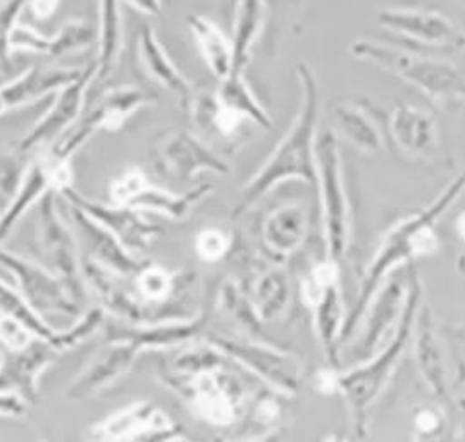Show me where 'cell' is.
Segmentation results:
<instances>
[{
    "label": "cell",
    "mask_w": 465,
    "mask_h": 442,
    "mask_svg": "<svg viewBox=\"0 0 465 442\" xmlns=\"http://www.w3.org/2000/svg\"><path fill=\"white\" fill-rule=\"evenodd\" d=\"M203 327L202 316H193L189 320L180 322H169V324H158L149 327H131V329H118L116 335H109L114 340H129L133 342L140 351L142 349H158V347H169L183 344L191 338H194Z\"/></svg>",
    "instance_id": "f546056e"
},
{
    "label": "cell",
    "mask_w": 465,
    "mask_h": 442,
    "mask_svg": "<svg viewBox=\"0 0 465 442\" xmlns=\"http://www.w3.org/2000/svg\"><path fill=\"white\" fill-rule=\"evenodd\" d=\"M147 184L145 176L138 171V169H131L127 171L124 176H120L118 180H114L111 184V198L118 204V206H127V202L140 193V189Z\"/></svg>",
    "instance_id": "7bdbcfd3"
},
{
    "label": "cell",
    "mask_w": 465,
    "mask_h": 442,
    "mask_svg": "<svg viewBox=\"0 0 465 442\" xmlns=\"http://www.w3.org/2000/svg\"><path fill=\"white\" fill-rule=\"evenodd\" d=\"M53 191V189H51ZM47 191L38 204L36 238L42 253L64 278H78V256L71 229L62 222L54 206V195Z\"/></svg>",
    "instance_id": "5bb4252c"
},
{
    "label": "cell",
    "mask_w": 465,
    "mask_h": 442,
    "mask_svg": "<svg viewBox=\"0 0 465 442\" xmlns=\"http://www.w3.org/2000/svg\"><path fill=\"white\" fill-rule=\"evenodd\" d=\"M336 131L352 147L365 155H376L383 149V138L376 120L367 107L356 102H338L332 105Z\"/></svg>",
    "instance_id": "484cf974"
},
{
    "label": "cell",
    "mask_w": 465,
    "mask_h": 442,
    "mask_svg": "<svg viewBox=\"0 0 465 442\" xmlns=\"http://www.w3.org/2000/svg\"><path fill=\"white\" fill-rule=\"evenodd\" d=\"M187 25L209 71L218 80L229 76L232 73V40L216 22L202 15H189Z\"/></svg>",
    "instance_id": "4316f807"
},
{
    "label": "cell",
    "mask_w": 465,
    "mask_h": 442,
    "mask_svg": "<svg viewBox=\"0 0 465 442\" xmlns=\"http://www.w3.org/2000/svg\"><path fill=\"white\" fill-rule=\"evenodd\" d=\"M414 426L420 433H425V435H430V433H436L441 426V417L434 411V409H420L414 417Z\"/></svg>",
    "instance_id": "f6af8a7d"
},
{
    "label": "cell",
    "mask_w": 465,
    "mask_h": 442,
    "mask_svg": "<svg viewBox=\"0 0 465 442\" xmlns=\"http://www.w3.org/2000/svg\"><path fill=\"white\" fill-rule=\"evenodd\" d=\"M174 426L153 404H133L120 413L107 418L100 427L98 435L107 440H131L142 438V435H165L173 433Z\"/></svg>",
    "instance_id": "d4e9b609"
},
{
    "label": "cell",
    "mask_w": 465,
    "mask_h": 442,
    "mask_svg": "<svg viewBox=\"0 0 465 442\" xmlns=\"http://www.w3.org/2000/svg\"><path fill=\"white\" fill-rule=\"evenodd\" d=\"M294 73L302 87L300 109L263 166L243 184L234 215L249 209L282 182H316L314 142L320 116V87L314 69L307 62L296 64Z\"/></svg>",
    "instance_id": "7a4b0ae2"
},
{
    "label": "cell",
    "mask_w": 465,
    "mask_h": 442,
    "mask_svg": "<svg viewBox=\"0 0 465 442\" xmlns=\"http://www.w3.org/2000/svg\"><path fill=\"white\" fill-rule=\"evenodd\" d=\"M80 73L82 71L78 69L49 65H35L27 69L24 75L0 87V115L24 104L35 102L36 98L54 89H62L64 85L78 78Z\"/></svg>",
    "instance_id": "7402d4cb"
},
{
    "label": "cell",
    "mask_w": 465,
    "mask_h": 442,
    "mask_svg": "<svg viewBox=\"0 0 465 442\" xmlns=\"http://www.w3.org/2000/svg\"><path fill=\"white\" fill-rule=\"evenodd\" d=\"M25 4L29 5L31 13L44 20V18H49L60 5V0H25Z\"/></svg>",
    "instance_id": "c3c4849f"
},
{
    "label": "cell",
    "mask_w": 465,
    "mask_h": 442,
    "mask_svg": "<svg viewBox=\"0 0 465 442\" xmlns=\"http://www.w3.org/2000/svg\"><path fill=\"white\" fill-rule=\"evenodd\" d=\"M380 27L416 44L450 53L465 51V29L449 15L421 7H381L376 11Z\"/></svg>",
    "instance_id": "9c48e42d"
},
{
    "label": "cell",
    "mask_w": 465,
    "mask_h": 442,
    "mask_svg": "<svg viewBox=\"0 0 465 442\" xmlns=\"http://www.w3.org/2000/svg\"><path fill=\"white\" fill-rule=\"evenodd\" d=\"M218 309L236 326L245 331H258L260 327V316L256 315V309L252 302L238 289V284L234 280H227L218 293Z\"/></svg>",
    "instance_id": "d590c367"
},
{
    "label": "cell",
    "mask_w": 465,
    "mask_h": 442,
    "mask_svg": "<svg viewBox=\"0 0 465 442\" xmlns=\"http://www.w3.org/2000/svg\"><path fill=\"white\" fill-rule=\"evenodd\" d=\"M33 340V333L13 316H0V342L7 346L11 351L24 349Z\"/></svg>",
    "instance_id": "b9f144b4"
},
{
    "label": "cell",
    "mask_w": 465,
    "mask_h": 442,
    "mask_svg": "<svg viewBox=\"0 0 465 442\" xmlns=\"http://www.w3.org/2000/svg\"><path fill=\"white\" fill-rule=\"evenodd\" d=\"M136 286L147 302L162 304L174 289V276L158 266H149L138 271Z\"/></svg>",
    "instance_id": "f35d334b"
},
{
    "label": "cell",
    "mask_w": 465,
    "mask_h": 442,
    "mask_svg": "<svg viewBox=\"0 0 465 442\" xmlns=\"http://www.w3.org/2000/svg\"><path fill=\"white\" fill-rule=\"evenodd\" d=\"M0 313L5 316H13L20 320L33 335L40 337L42 340H49L54 331L40 318V315L25 302L24 296L15 293L13 287L0 280Z\"/></svg>",
    "instance_id": "8d00e7d4"
},
{
    "label": "cell",
    "mask_w": 465,
    "mask_h": 442,
    "mask_svg": "<svg viewBox=\"0 0 465 442\" xmlns=\"http://www.w3.org/2000/svg\"><path fill=\"white\" fill-rule=\"evenodd\" d=\"M156 155L158 167L178 180H189L200 171L216 175L229 171V166L211 147L187 131H171L163 135L156 144Z\"/></svg>",
    "instance_id": "4fadbf2b"
},
{
    "label": "cell",
    "mask_w": 465,
    "mask_h": 442,
    "mask_svg": "<svg viewBox=\"0 0 465 442\" xmlns=\"http://www.w3.org/2000/svg\"><path fill=\"white\" fill-rule=\"evenodd\" d=\"M349 53L420 89L440 107L465 105V75L450 62L371 38H356Z\"/></svg>",
    "instance_id": "277c9868"
},
{
    "label": "cell",
    "mask_w": 465,
    "mask_h": 442,
    "mask_svg": "<svg viewBox=\"0 0 465 442\" xmlns=\"http://www.w3.org/2000/svg\"><path fill=\"white\" fill-rule=\"evenodd\" d=\"M54 351L45 340L13 351L0 362V391L15 393L25 400H35L38 389V375L53 362Z\"/></svg>",
    "instance_id": "d6986e66"
},
{
    "label": "cell",
    "mask_w": 465,
    "mask_h": 442,
    "mask_svg": "<svg viewBox=\"0 0 465 442\" xmlns=\"http://www.w3.org/2000/svg\"><path fill=\"white\" fill-rule=\"evenodd\" d=\"M140 355V349L129 340H114L105 349L98 351L91 364L78 375L71 384L69 395L84 398L96 393L100 387L111 384L114 378L124 375Z\"/></svg>",
    "instance_id": "ffe728a7"
},
{
    "label": "cell",
    "mask_w": 465,
    "mask_h": 442,
    "mask_svg": "<svg viewBox=\"0 0 465 442\" xmlns=\"http://www.w3.org/2000/svg\"><path fill=\"white\" fill-rule=\"evenodd\" d=\"M94 40V31L89 22L74 18L62 24L54 36H42L27 25H16L9 36L11 51H33L47 56H60L71 51L85 49Z\"/></svg>",
    "instance_id": "ac0fdd59"
},
{
    "label": "cell",
    "mask_w": 465,
    "mask_h": 442,
    "mask_svg": "<svg viewBox=\"0 0 465 442\" xmlns=\"http://www.w3.org/2000/svg\"><path fill=\"white\" fill-rule=\"evenodd\" d=\"M405 296L407 282L401 284L398 278L389 280L385 287H378L369 307L363 313V316L369 315V318L365 320V326L358 338L361 353L369 357L381 344L385 333L394 331L405 306Z\"/></svg>",
    "instance_id": "e0dca14e"
},
{
    "label": "cell",
    "mask_w": 465,
    "mask_h": 442,
    "mask_svg": "<svg viewBox=\"0 0 465 442\" xmlns=\"http://www.w3.org/2000/svg\"><path fill=\"white\" fill-rule=\"evenodd\" d=\"M207 340L220 355L236 360L249 373L263 380L274 393L283 397L298 393L303 378V364L296 355L267 344L223 335H211Z\"/></svg>",
    "instance_id": "52a82bcc"
},
{
    "label": "cell",
    "mask_w": 465,
    "mask_h": 442,
    "mask_svg": "<svg viewBox=\"0 0 465 442\" xmlns=\"http://www.w3.org/2000/svg\"><path fill=\"white\" fill-rule=\"evenodd\" d=\"M414 333H416V355H418V367L430 386L432 393L443 395L445 391V371L441 362V351L438 338L434 337L432 322L429 320V309L418 307L416 320H414Z\"/></svg>",
    "instance_id": "4dcf8cb0"
},
{
    "label": "cell",
    "mask_w": 465,
    "mask_h": 442,
    "mask_svg": "<svg viewBox=\"0 0 465 442\" xmlns=\"http://www.w3.org/2000/svg\"><path fill=\"white\" fill-rule=\"evenodd\" d=\"M69 213L73 216V226L80 236L89 244V251L100 266H105L118 275H133L142 269V264L131 255L104 226L87 216L82 209L69 204Z\"/></svg>",
    "instance_id": "44dd1931"
},
{
    "label": "cell",
    "mask_w": 465,
    "mask_h": 442,
    "mask_svg": "<svg viewBox=\"0 0 465 442\" xmlns=\"http://www.w3.org/2000/svg\"><path fill=\"white\" fill-rule=\"evenodd\" d=\"M389 133L396 147L409 158L432 155L440 142L434 115L412 104H400L391 111Z\"/></svg>",
    "instance_id": "2e32d148"
},
{
    "label": "cell",
    "mask_w": 465,
    "mask_h": 442,
    "mask_svg": "<svg viewBox=\"0 0 465 442\" xmlns=\"http://www.w3.org/2000/svg\"><path fill=\"white\" fill-rule=\"evenodd\" d=\"M138 53H140V62H142L145 73L153 80H156L162 87L171 91L178 98L180 107L189 111L196 89L178 71V67L171 62L169 55L165 53V49L162 47L160 40L156 38L154 31L149 25L140 29V35H138Z\"/></svg>",
    "instance_id": "603a6c76"
},
{
    "label": "cell",
    "mask_w": 465,
    "mask_h": 442,
    "mask_svg": "<svg viewBox=\"0 0 465 442\" xmlns=\"http://www.w3.org/2000/svg\"><path fill=\"white\" fill-rule=\"evenodd\" d=\"M291 300V282L283 269L272 267L252 284V306L262 322L280 318Z\"/></svg>",
    "instance_id": "836d02e7"
},
{
    "label": "cell",
    "mask_w": 465,
    "mask_h": 442,
    "mask_svg": "<svg viewBox=\"0 0 465 442\" xmlns=\"http://www.w3.org/2000/svg\"><path fill=\"white\" fill-rule=\"evenodd\" d=\"M316 386L322 393H334L336 391V373L331 369H322L316 377Z\"/></svg>",
    "instance_id": "681fc988"
},
{
    "label": "cell",
    "mask_w": 465,
    "mask_h": 442,
    "mask_svg": "<svg viewBox=\"0 0 465 442\" xmlns=\"http://www.w3.org/2000/svg\"><path fill=\"white\" fill-rule=\"evenodd\" d=\"M314 162L327 255L331 260L338 262L345 255L351 240V209L343 186L338 136L332 129L316 136Z\"/></svg>",
    "instance_id": "5b68a950"
},
{
    "label": "cell",
    "mask_w": 465,
    "mask_h": 442,
    "mask_svg": "<svg viewBox=\"0 0 465 442\" xmlns=\"http://www.w3.org/2000/svg\"><path fill=\"white\" fill-rule=\"evenodd\" d=\"M104 322V311L100 307H93L89 309L71 329L64 331V333H56L47 340V344L54 349V351H64V349H71L74 346H78L80 342H84L85 338H89L91 335H94Z\"/></svg>",
    "instance_id": "74e56055"
},
{
    "label": "cell",
    "mask_w": 465,
    "mask_h": 442,
    "mask_svg": "<svg viewBox=\"0 0 465 442\" xmlns=\"http://www.w3.org/2000/svg\"><path fill=\"white\" fill-rule=\"evenodd\" d=\"M100 4V33L96 78H105L116 65L122 51V18L118 0H98Z\"/></svg>",
    "instance_id": "e575fe53"
},
{
    "label": "cell",
    "mask_w": 465,
    "mask_h": 442,
    "mask_svg": "<svg viewBox=\"0 0 465 442\" xmlns=\"http://www.w3.org/2000/svg\"><path fill=\"white\" fill-rule=\"evenodd\" d=\"M213 191L211 184H200L183 195H173L165 189L145 184L138 195H134L127 207L134 211H149L173 220L185 218L194 206H198Z\"/></svg>",
    "instance_id": "83f0119b"
},
{
    "label": "cell",
    "mask_w": 465,
    "mask_h": 442,
    "mask_svg": "<svg viewBox=\"0 0 465 442\" xmlns=\"http://www.w3.org/2000/svg\"><path fill=\"white\" fill-rule=\"evenodd\" d=\"M143 15H158L162 11V0H125Z\"/></svg>",
    "instance_id": "f907efd6"
},
{
    "label": "cell",
    "mask_w": 465,
    "mask_h": 442,
    "mask_svg": "<svg viewBox=\"0 0 465 442\" xmlns=\"http://www.w3.org/2000/svg\"><path fill=\"white\" fill-rule=\"evenodd\" d=\"M0 215H2V213H0Z\"/></svg>",
    "instance_id": "f5cc1de1"
},
{
    "label": "cell",
    "mask_w": 465,
    "mask_h": 442,
    "mask_svg": "<svg viewBox=\"0 0 465 442\" xmlns=\"http://www.w3.org/2000/svg\"><path fill=\"white\" fill-rule=\"evenodd\" d=\"M280 418V407L271 397H263L258 400L254 409V420L260 424H272Z\"/></svg>",
    "instance_id": "bcb514c9"
},
{
    "label": "cell",
    "mask_w": 465,
    "mask_h": 442,
    "mask_svg": "<svg viewBox=\"0 0 465 442\" xmlns=\"http://www.w3.org/2000/svg\"><path fill=\"white\" fill-rule=\"evenodd\" d=\"M231 238L218 227H205L196 235L194 249L203 262H218L229 251Z\"/></svg>",
    "instance_id": "60d3db41"
},
{
    "label": "cell",
    "mask_w": 465,
    "mask_h": 442,
    "mask_svg": "<svg viewBox=\"0 0 465 442\" xmlns=\"http://www.w3.org/2000/svg\"><path fill=\"white\" fill-rule=\"evenodd\" d=\"M25 0H0V73L11 67L9 36Z\"/></svg>",
    "instance_id": "ab89813d"
},
{
    "label": "cell",
    "mask_w": 465,
    "mask_h": 442,
    "mask_svg": "<svg viewBox=\"0 0 465 442\" xmlns=\"http://www.w3.org/2000/svg\"><path fill=\"white\" fill-rule=\"evenodd\" d=\"M25 413V404L15 393L0 391V415L5 417H20Z\"/></svg>",
    "instance_id": "7dc6e473"
},
{
    "label": "cell",
    "mask_w": 465,
    "mask_h": 442,
    "mask_svg": "<svg viewBox=\"0 0 465 442\" xmlns=\"http://www.w3.org/2000/svg\"><path fill=\"white\" fill-rule=\"evenodd\" d=\"M94 78H96V62L87 69H84L80 76L74 78L71 84L62 87L56 102L47 111V115L24 136V140L20 142V149L27 151L36 146L47 144L54 140L62 131H65L80 115L85 89Z\"/></svg>",
    "instance_id": "9a60e30c"
},
{
    "label": "cell",
    "mask_w": 465,
    "mask_h": 442,
    "mask_svg": "<svg viewBox=\"0 0 465 442\" xmlns=\"http://www.w3.org/2000/svg\"><path fill=\"white\" fill-rule=\"evenodd\" d=\"M421 300V280L414 267H409L407 275V296L400 320L391 333L387 346L374 353L363 364L352 367L347 373L336 375V391L343 397L356 435L363 437L367 433L369 409L383 393L387 382L391 380L394 369L398 367L403 353L412 337L416 313Z\"/></svg>",
    "instance_id": "3957f363"
},
{
    "label": "cell",
    "mask_w": 465,
    "mask_h": 442,
    "mask_svg": "<svg viewBox=\"0 0 465 442\" xmlns=\"http://www.w3.org/2000/svg\"><path fill=\"white\" fill-rule=\"evenodd\" d=\"M24 180L22 167L13 155H0V195L15 196Z\"/></svg>",
    "instance_id": "ee69618b"
},
{
    "label": "cell",
    "mask_w": 465,
    "mask_h": 442,
    "mask_svg": "<svg viewBox=\"0 0 465 442\" xmlns=\"http://www.w3.org/2000/svg\"><path fill=\"white\" fill-rule=\"evenodd\" d=\"M60 195L65 198V202L76 206L87 216H91L100 226H104L134 256L143 255L149 249V244L158 235L156 226L143 220L138 211H134L127 206L107 207V206L96 204V202L82 196L78 191H74L71 187V184L62 187Z\"/></svg>",
    "instance_id": "7c38bea8"
},
{
    "label": "cell",
    "mask_w": 465,
    "mask_h": 442,
    "mask_svg": "<svg viewBox=\"0 0 465 442\" xmlns=\"http://www.w3.org/2000/svg\"><path fill=\"white\" fill-rule=\"evenodd\" d=\"M265 24V0H238L232 18V73H243Z\"/></svg>",
    "instance_id": "f1b7e54d"
},
{
    "label": "cell",
    "mask_w": 465,
    "mask_h": 442,
    "mask_svg": "<svg viewBox=\"0 0 465 442\" xmlns=\"http://www.w3.org/2000/svg\"><path fill=\"white\" fill-rule=\"evenodd\" d=\"M153 100V95L133 85L107 91L84 118H80L60 136V140L54 142L47 158L53 162H67L71 155L78 151L98 129H118L134 111Z\"/></svg>",
    "instance_id": "ba28073f"
},
{
    "label": "cell",
    "mask_w": 465,
    "mask_h": 442,
    "mask_svg": "<svg viewBox=\"0 0 465 442\" xmlns=\"http://www.w3.org/2000/svg\"><path fill=\"white\" fill-rule=\"evenodd\" d=\"M214 96L218 98L220 104H223L242 118L256 124L258 127L269 129L272 126V120L267 109L260 104V100L252 93L243 73H231L229 76L220 80V85L214 91Z\"/></svg>",
    "instance_id": "d6a6232c"
},
{
    "label": "cell",
    "mask_w": 465,
    "mask_h": 442,
    "mask_svg": "<svg viewBox=\"0 0 465 442\" xmlns=\"http://www.w3.org/2000/svg\"><path fill=\"white\" fill-rule=\"evenodd\" d=\"M185 377L189 378L176 386V389L183 391L196 415L213 426H231L236 422L243 395L240 382L232 375L222 371L218 364Z\"/></svg>",
    "instance_id": "8fae6325"
},
{
    "label": "cell",
    "mask_w": 465,
    "mask_h": 442,
    "mask_svg": "<svg viewBox=\"0 0 465 442\" xmlns=\"http://www.w3.org/2000/svg\"><path fill=\"white\" fill-rule=\"evenodd\" d=\"M456 231H458L460 238H461L463 244H465V211H461L460 216L456 218ZM460 269L465 273V256H463V260H461V264H460Z\"/></svg>",
    "instance_id": "816d5d0a"
},
{
    "label": "cell",
    "mask_w": 465,
    "mask_h": 442,
    "mask_svg": "<svg viewBox=\"0 0 465 442\" xmlns=\"http://www.w3.org/2000/svg\"><path fill=\"white\" fill-rule=\"evenodd\" d=\"M309 213L300 202H287L272 209L262 226L265 246L276 255H291L307 238Z\"/></svg>",
    "instance_id": "cb8c5ba5"
},
{
    "label": "cell",
    "mask_w": 465,
    "mask_h": 442,
    "mask_svg": "<svg viewBox=\"0 0 465 442\" xmlns=\"http://www.w3.org/2000/svg\"><path fill=\"white\" fill-rule=\"evenodd\" d=\"M465 191V166L463 169L445 186V189L423 209L403 218L381 238L374 256L371 258L360 284L358 300L345 318L341 327V342L354 335L356 324L361 320L365 309L369 307L374 293L383 284V280L398 266L411 262L418 256H427L436 253L440 240L434 231L436 222L443 216L450 206Z\"/></svg>",
    "instance_id": "6da1fadb"
},
{
    "label": "cell",
    "mask_w": 465,
    "mask_h": 442,
    "mask_svg": "<svg viewBox=\"0 0 465 442\" xmlns=\"http://www.w3.org/2000/svg\"><path fill=\"white\" fill-rule=\"evenodd\" d=\"M0 264L15 275V284L20 287L22 296L38 315H78L80 302L71 293L73 287L82 289L78 278H58V275L45 273L42 267L33 266L4 249H0Z\"/></svg>",
    "instance_id": "30bf717a"
},
{
    "label": "cell",
    "mask_w": 465,
    "mask_h": 442,
    "mask_svg": "<svg viewBox=\"0 0 465 442\" xmlns=\"http://www.w3.org/2000/svg\"><path fill=\"white\" fill-rule=\"evenodd\" d=\"M302 296L311 311L314 335L325 358L332 366H338L341 327L345 322L338 262L331 258L316 262L302 284Z\"/></svg>",
    "instance_id": "8992f818"
},
{
    "label": "cell",
    "mask_w": 465,
    "mask_h": 442,
    "mask_svg": "<svg viewBox=\"0 0 465 442\" xmlns=\"http://www.w3.org/2000/svg\"><path fill=\"white\" fill-rule=\"evenodd\" d=\"M51 189H54V178L47 162L33 164L13 196V204L0 215V242L9 235L11 227L18 222L25 209Z\"/></svg>",
    "instance_id": "1f68e13d"
}]
</instances>
